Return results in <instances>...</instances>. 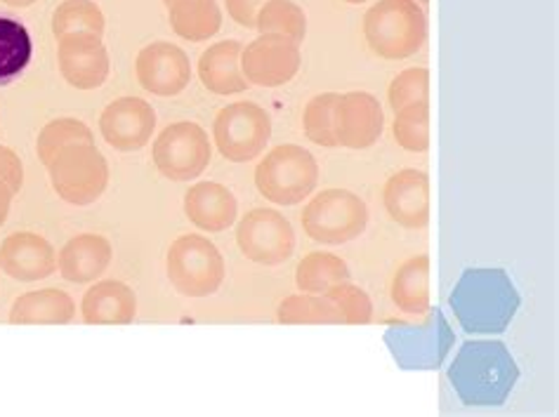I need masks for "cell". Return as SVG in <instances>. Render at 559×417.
Masks as SVG:
<instances>
[{
  "mask_svg": "<svg viewBox=\"0 0 559 417\" xmlns=\"http://www.w3.org/2000/svg\"><path fill=\"white\" fill-rule=\"evenodd\" d=\"M518 380L520 368L498 339L467 342L449 368V382L465 406L506 404Z\"/></svg>",
  "mask_w": 559,
  "mask_h": 417,
  "instance_id": "cell-1",
  "label": "cell"
},
{
  "mask_svg": "<svg viewBox=\"0 0 559 417\" xmlns=\"http://www.w3.org/2000/svg\"><path fill=\"white\" fill-rule=\"evenodd\" d=\"M449 302L463 331L498 335L508 331L518 314L520 293L514 290L503 270H467L453 288Z\"/></svg>",
  "mask_w": 559,
  "mask_h": 417,
  "instance_id": "cell-2",
  "label": "cell"
},
{
  "mask_svg": "<svg viewBox=\"0 0 559 417\" xmlns=\"http://www.w3.org/2000/svg\"><path fill=\"white\" fill-rule=\"evenodd\" d=\"M364 38L382 59H408L428 40V17L416 0H378L364 14Z\"/></svg>",
  "mask_w": 559,
  "mask_h": 417,
  "instance_id": "cell-3",
  "label": "cell"
},
{
  "mask_svg": "<svg viewBox=\"0 0 559 417\" xmlns=\"http://www.w3.org/2000/svg\"><path fill=\"white\" fill-rule=\"evenodd\" d=\"M319 184V163L298 144H278L255 168V187L274 205H298Z\"/></svg>",
  "mask_w": 559,
  "mask_h": 417,
  "instance_id": "cell-4",
  "label": "cell"
},
{
  "mask_svg": "<svg viewBox=\"0 0 559 417\" xmlns=\"http://www.w3.org/2000/svg\"><path fill=\"white\" fill-rule=\"evenodd\" d=\"M455 335L439 309L418 323H396L385 333L394 364L404 370H437L449 359Z\"/></svg>",
  "mask_w": 559,
  "mask_h": 417,
  "instance_id": "cell-5",
  "label": "cell"
},
{
  "mask_svg": "<svg viewBox=\"0 0 559 417\" xmlns=\"http://www.w3.org/2000/svg\"><path fill=\"white\" fill-rule=\"evenodd\" d=\"M369 225V207L347 189H326L302 211V229L321 246L355 241Z\"/></svg>",
  "mask_w": 559,
  "mask_h": 417,
  "instance_id": "cell-6",
  "label": "cell"
},
{
  "mask_svg": "<svg viewBox=\"0 0 559 417\" xmlns=\"http://www.w3.org/2000/svg\"><path fill=\"white\" fill-rule=\"evenodd\" d=\"M50 184L71 205H91L109 184V166L95 144H69L48 163Z\"/></svg>",
  "mask_w": 559,
  "mask_h": 417,
  "instance_id": "cell-7",
  "label": "cell"
},
{
  "mask_svg": "<svg viewBox=\"0 0 559 417\" xmlns=\"http://www.w3.org/2000/svg\"><path fill=\"white\" fill-rule=\"evenodd\" d=\"M168 278L185 297H209L225 281L223 252L205 236L187 234L168 248Z\"/></svg>",
  "mask_w": 559,
  "mask_h": 417,
  "instance_id": "cell-8",
  "label": "cell"
},
{
  "mask_svg": "<svg viewBox=\"0 0 559 417\" xmlns=\"http://www.w3.org/2000/svg\"><path fill=\"white\" fill-rule=\"evenodd\" d=\"M217 152L231 163L258 158L272 138V118L255 102H234L213 123Z\"/></svg>",
  "mask_w": 559,
  "mask_h": 417,
  "instance_id": "cell-9",
  "label": "cell"
},
{
  "mask_svg": "<svg viewBox=\"0 0 559 417\" xmlns=\"http://www.w3.org/2000/svg\"><path fill=\"white\" fill-rule=\"evenodd\" d=\"M152 152L156 170L173 182L197 180L213 156L209 132L191 121L173 123L158 132Z\"/></svg>",
  "mask_w": 559,
  "mask_h": 417,
  "instance_id": "cell-10",
  "label": "cell"
},
{
  "mask_svg": "<svg viewBox=\"0 0 559 417\" xmlns=\"http://www.w3.org/2000/svg\"><path fill=\"white\" fill-rule=\"evenodd\" d=\"M237 243L246 260L264 266H278L296 250V231L278 211L258 207L239 222Z\"/></svg>",
  "mask_w": 559,
  "mask_h": 417,
  "instance_id": "cell-11",
  "label": "cell"
},
{
  "mask_svg": "<svg viewBox=\"0 0 559 417\" xmlns=\"http://www.w3.org/2000/svg\"><path fill=\"white\" fill-rule=\"evenodd\" d=\"M300 43L282 34H260L241 52L243 79L260 87H282L298 76Z\"/></svg>",
  "mask_w": 559,
  "mask_h": 417,
  "instance_id": "cell-12",
  "label": "cell"
},
{
  "mask_svg": "<svg viewBox=\"0 0 559 417\" xmlns=\"http://www.w3.org/2000/svg\"><path fill=\"white\" fill-rule=\"evenodd\" d=\"M57 62L64 81L76 91H95L105 85L111 71L109 52L102 36L91 32H76L60 38L57 46Z\"/></svg>",
  "mask_w": 559,
  "mask_h": 417,
  "instance_id": "cell-13",
  "label": "cell"
},
{
  "mask_svg": "<svg viewBox=\"0 0 559 417\" xmlns=\"http://www.w3.org/2000/svg\"><path fill=\"white\" fill-rule=\"evenodd\" d=\"M156 130V111L142 97L114 99L99 116V132L116 152H140Z\"/></svg>",
  "mask_w": 559,
  "mask_h": 417,
  "instance_id": "cell-14",
  "label": "cell"
},
{
  "mask_svg": "<svg viewBox=\"0 0 559 417\" xmlns=\"http://www.w3.org/2000/svg\"><path fill=\"white\" fill-rule=\"evenodd\" d=\"M135 73L146 93L156 97H175L191 81V62L182 48L166 40H156L140 50Z\"/></svg>",
  "mask_w": 559,
  "mask_h": 417,
  "instance_id": "cell-15",
  "label": "cell"
},
{
  "mask_svg": "<svg viewBox=\"0 0 559 417\" xmlns=\"http://www.w3.org/2000/svg\"><path fill=\"white\" fill-rule=\"evenodd\" d=\"M382 205L394 225L425 229L430 222V177L416 168L394 172L382 189Z\"/></svg>",
  "mask_w": 559,
  "mask_h": 417,
  "instance_id": "cell-16",
  "label": "cell"
},
{
  "mask_svg": "<svg viewBox=\"0 0 559 417\" xmlns=\"http://www.w3.org/2000/svg\"><path fill=\"white\" fill-rule=\"evenodd\" d=\"M385 128V114L380 102L369 93H347L337 97L335 104V140L337 146L364 148L373 146Z\"/></svg>",
  "mask_w": 559,
  "mask_h": 417,
  "instance_id": "cell-17",
  "label": "cell"
},
{
  "mask_svg": "<svg viewBox=\"0 0 559 417\" xmlns=\"http://www.w3.org/2000/svg\"><path fill=\"white\" fill-rule=\"evenodd\" d=\"M0 270L22 283L43 281L57 272V252L34 231L12 234L0 243Z\"/></svg>",
  "mask_w": 559,
  "mask_h": 417,
  "instance_id": "cell-18",
  "label": "cell"
},
{
  "mask_svg": "<svg viewBox=\"0 0 559 417\" xmlns=\"http://www.w3.org/2000/svg\"><path fill=\"white\" fill-rule=\"evenodd\" d=\"M237 199L234 193L217 182L194 184L185 193V213L194 227L219 234L237 222Z\"/></svg>",
  "mask_w": 559,
  "mask_h": 417,
  "instance_id": "cell-19",
  "label": "cell"
},
{
  "mask_svg": "<svg viewBox=\"0 0 559 417\" xmlns=\"http://www.w3.org/2000/svg\"><path fill=\"white\" fill-rule=\"evenodd\" d=\"M81 314L91 325H128L135 321L138 297L121 281H97L83 295Z\"/></svg>",
  "mask_w": 559,
  "mask_h": 417,
  "instance_id": "cell-20",
  "label": "cell"
},
{
  "mask_svg": "<svg viewBox=\"0 0 559 417\" xmlns=\"http://www.w3.org/2000/svg\"><path fill=\"white\" fill-rule=\"evenodd\" d=\"M111 243L99 234H79L60 250L57 270L69 283H95L111 264Z\"/></svg>",
  "mask_w": 559,
  "mask_h": 417,
  "instance_id": "cell-21",
  "label": "cell"
},
{
  "mask_svg": "<svg viewBox=\"0 0 559 417\" xmlns=\"http://www.w3.org/2000/svg\"><path fill=\"white\" fill-rule=\"evenodd\" d=\"M243 46L239 40H219L199 59V79L213 95H239L248 87L241 71Z\"/></svg>",
  "mask_w": 559,
  "mask_h": 417,
  "instance_id": "cell-22",
  "label": "cell"
},
{
  "mask_svg": "<svg viewBox=\"0 0 559 417\" xmlns=\"http://www.w3.org/2000/svg\"><path fill=\"white\" fill-rule=\"evenodd\" d=\"M76 317V305L64 290L43 288L20 295L10 309L12 325H67Z\"/></svg>",
  "mask_w": 559,
  "mask_h": 417,
  "instance_id": "cell-23",
  "label": "cell"
},
{
  "mask_svg": "<svg viewBox=\"0 0 559 417\" xmlns=\"http://www.w3.org/2000/svg\"><path fill=\"white\" fill-rule=\"evenodd\" d=\"M392 302L404 314L423 317L430 311V258L418 255L404 262L392 278Z\"/></svg>",
  "mask_w": 559,
  "mask_h": 417,
  "instance_id": "cell-24",
  "label": "cell"
},
{
  "mask_svg": "<svg viewBox=\"0 0 559 417\" xmlns=\"http://www.w3.org/2000/svg\"><path fill=\"white\" fill-rule=\"evenodd\" d=\"M173 32L185 40L201 43L213 38L223 26V10L217 0H175L168 5Z\"/></svg>",
  "mask_w": 559,
  "mask_h": 417,
  "instance_id": "cell-25",
  "label": "cell"
},
{
  "mask_svg": "<svg viewBox=\"0 0 559 417\" xmlns=\"http://www.w3.org/2000/svg\"><path fill=\"white\" fill-rule=\"evenodd\" d=\"M34 43L26 26L12 17H0V85L20 79L32 62Z\"/></svg>",
  "mask_w": 559,
  "mask_h": 417,
  "instance_id": "cell-26",
  "label": "cell"
},
{
  "mask_svg": "<svg viewBox=\"0 0 559 417\" xmlns=\"http://www.w3.org/2000/svg\"><path fill=\"white\" fill-rule=\"evenodd\" d=\"M349 281V270L343 258L333 252H310L305 255L296 270V286L300 293L323 295L337 283Z\"/></svg>",
  "mask_w": 559,
  "mask_h": 417,
  "instance_id": "cell-27",
  "label": "cell"
},
{
  "mask_svg": "<svg viewBox=\"0 0 559 417\" xmlns=\"http://www.w3.org/2000/svg\"><path fill=\"white\" fill-rule=\"evenodd\" d=\"M276 321L284 325H317V323H343L337 309L329 300L326 295H312V293H300L290 295L278 305L276 309Z\"/></svg>",
  "mask_w": 559,
  "mask_h": 417,
  "instance_id": "cell-28",
  "label": "cell"
},
{
  "mask_svg": "<svg viewBox=\"0 0 559 417\" xmlns=\"http://www.w3.org/2000/svg\"><path fill=\"white\" fill-rule=\"evenodd\" d=\"M394 142L404 152L425 154L430 148V102H416L394 111Z\"/></svg>",
  "mask_w": 559,
  "mask_h": 417,
  "instance_id": "cell-29",
  "label": "cell"
},
{
  "mask_svg": "<svg viewBox=\"0 0 559 417\" xmlns=\"http://www.w3.org/2000/svg\"><path fill=\"white\" fill-rule=\"evenodd\" d=\"M255 28L260 34H282L302 43L307 36V14L293 0H267L258 10Z\"/></svg>",
  "mask_w": 559,
  "mask_h": 417,
  "instance_id": "cell-30",
  "label": "cell"
},
{
  "mask_svg": "<svg viewBox=\"0 0 559 417\" xmlns=\"http://www.w3.org/2000/svg\"><path fill=\"white\" fill-rule=\"evenodd\" d=\"M105 12L93 0H64L52 14V34L57 40L76 32H91L102 36L105 34Z\"/></svg>",
  "mask_w": 559,
  "mask_h": 417,
  "instance_id": "cell-31",
  "label": "cell"
},
{
  "mask_svg": "<svg viewBox=\"0 0 559 417\" xmlns=\"http://www.w3.org/2000/svg\"><path fill=\"white\" fill-rule=\"evenodd\" d=\"M69 144H95L93 130L76 118H57L40 130L36 152L43 166H48L55 154H60Z\"/></svg>",
  "mask_w": 559,
  "mask_h": 417,
  "instance_id": "cell-32",
  "label": "cell"
},
{
  "mask_svg": "<svg viewBox=\"0 0 559 417\" xmlns=\"http://www.w3.org/2000/svg\"><path fill=\"white\" fill-rule=\"evenodd\" d=\"M337 93H323L312 97L307 102L305 114H302V123H305V135L310 138L314 144L335 148V104H337Z\"/></svg>",
  "mask_w": 559,
  "mask_h": 417,
  "instance_id": "cell-33",
  "label": "cell"
},
{
  "mask_svg": "<svg viewBox=\"0 0 559 417\" xmlns=\"http://www.w3.org/2000/svg\"><path fill=\"white\" fill-rule=\"evenodd\" d=\"M333 302V307L341 314V321L347 325H364L373 319V302L355 283H337V286L323 293Z\"/></svg>",
  "mask_w": 559,
  "mask_h": 417,
  "instance_id": "cell-34",
  "label": "cell"
},
{
  "mask_svg": "<svg viewBox=\"0 0 559 417\" xmlns=\"http://www.w3.org/2000/svg\"><path fill=\"white\" fill-rule=\"evenodd\" d=\"M388 102L392 111H400L402 107H408V104L416 102H430V71L425 67L402 71L400 76L390 83Z\"/></svg>",
  "mask_w": 559,
  "mask_h": 417,
  "instance_id": "cell-35",
  "label": "cell"
},
{
  "mask_svg": "<svg viewBox=\"0 0 559 417\" xmlns=\"http://www.w3.org/2000/svg\"><path fill=\"white\" fill-rule=\"evenodd\" d=\"M0 182H5L14 196H17L24 187L22 160L10 146H0Z\"/></svg>",
  "mask_w": 559,
  "mask_h": 417,
  "instance_id": "cell-36",
  "label": "cell"
},
{
  "mask_svg": "<svg viewBox=\"0 0 559 417\" xmlns=\"http://www.w3.org/2000/svg\"><path fill=\"white\" fill-rule=\"evenodd\" d=\"M229 17L243 28H255L258 10L267 3V0H225Z\"/></svg>",
  "mask_w": 559,
  "mask_h": 417,
  "instance_id": "cell-37",
  "label": "cell"
},
{
  "mask_svg": "<svg viewBox=\"0 0 559 417\" xmlns=\"http://www.w3.org/2000/svg\"><path fill=\"white\" fill-rule=\"evenodd\" d=\"M12 199H14V193L10 191V187L5 182H0V227L5 225V219L10 215Z\"/></svg>",
  "mask_w": 559,
  "mask_h": 417,
  "instance_id": "cell-38",
  "label": "cell"
},
{
  "mask_svg": "<svg viewBox=\"0 0 559 417\" xmlns=\"http://www.w3.org/2000/svg\"><path fill=\"white\" fill-rule=\"evenodd\" d=\"M0 3H5L10 8H28V5H34L36 0H0Z\"/></svg>",
  "mask_w": 559,
  "mask_h": 417,
  "instance_id": "cell-39",
  "label": "cell"
},
{
  "mask_svg": "<svg viewBox=\"0 0 559 417\" xmlns=\"http://www.w3.org/2000/svg\"><path fill=\"white\" fill-rule=\"evenodd\" d=\"M345 3H352V5H359V3H366V0H345Z\"/></svg>",
  "mask_w": 559,
  "mask_h": 417,
  "instance_id": "cell-40",
  "label": "cell"
},
{
  "mask_svg": "<svg viewBox=\"0 0 559 417\" xmlns=\"http://www.w3.org/2000/svg\"><path fill=\"white\" fill-rule=\"evenodd\" d=\"M164 3H166V5H170V3H175V0H164Z\"/></svg>",
  "mask_w": 559,
  "mask_h": 417,
  "instance_id": "cell-41",
  "label": "cell"
},
{
  "mask_svg": "<svg viewBox=\"0 0 559 417\" xmlns=\"http://www.w3.org/2000/svg\"><path fill=\"white\" fill-rule=\"evenodd\" d=\"M423 3H428V0H423Z\"/></svg>",
  "mask_w": 559,
  "mask_h": 417,
  "instance_id": "cell-42",
  "label": "cell"
}]
</instances>
